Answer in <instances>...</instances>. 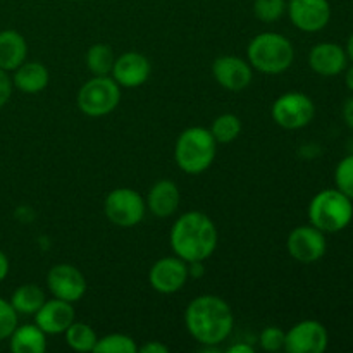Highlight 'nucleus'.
<instances>
[{"instance_id":"f257e3e1","label":"nucleus","mask_w":353,"mask_h":353,"mask_svg":"<svg viewBox=\"0 0 353 353\" xmlns=\"http://www.w3.org/2000/svg\"><path fill=\"white\" fill-rule=\"evenodd\" d=\"M186 330L203 347H216L228 340L233 331L231 307L216 295L196 296L185 312Z\"/></svg>"},{"instance_id":"f03ea898","label":"nucleus","mask_w":353,"mask_h":353,"mask_svg":"<svg viewBox=\"0 0 353 353\" xmlns=\"http://www.w3.org/2000/svg\"><path fill=\"white\" fill-rule=\"evenodd\" d=\"M169 241L172 252L186 264L203 262L216 250L217 228L207 214L192 210L176 219Z\"/></svg>"},{"instance_id":"7ed1b4c3","label":"nucleus","mask_w":353,"mask_h":353,"mask_svg":"<svg viewBox=\"0 0 353 353\" xmlns=\"http://www.w3.org/2000/svg\"><path fill=\"white\" fill-rule=\"evenodd\" d=\"M217 141L210 130L193 126L183 131L176 141L174 157L179 169L188 174H200L207 171L216 159Z\"/></svg>"},{"instance_id":"20e7f679","label":"nucleus","mask_w":353,"mask_h":353,"mask_svg":"<svg viewBox=\"0 0 353 353\" xmlns=\"http://www.w3.org/2000/svg\"><path fill=\"white\" fill-rule=\"evenodd\" d=\"M353 219V200L340 190H323L309 205V221L312 226L326 233H340Z\"/></svg>"},{"instance_id":"39448f33","label":"nucleus","mask_w":353,"mask_h":353,"mask_svg":"<svg viewBox=\"0 0 353 353\" xmlns=\"http://www.w3.org/2000/svg\"><path fill=\"white\" fill-rule=\"evenodd\" d=\"M295 59L292 41L279 33H261L248 45V62L265 74H279L292 65Z\"/></svg>"},{"instance_id":"423d86ee","label":"nucleus","mask_w":353,"mask_h":353,"mask_svg":"<svg viewBox=\"0 0 353 353\" xmlns=\"http://www.w3.org/2000/svg\"><path fill=\"white\" fill-rule=\"evenodd\" d=\"M121 102V88L109 76H95L78 93V107L90 117H102L112 112Z\"/></svg>"},{"instance_id":"0eeeda50","label":"nucleus","mask_w":353,"mask_h":353,"mask_svg":"<svg viewBox=\"0 0 353 353\" xmlns=\"http://www.w3.org/2000/svg\"><path fill=\"white\" fill-rule=\"evenodd\" d=\"M107 219L121 228H133L145 217L147 203L138 192L131 188H116L103 202Z\"/></svg>"},{"instance_id":"6e6552de","label":"nucleus","mask_w":353,"mask_h":353,"mask_svg":"<svg viewBox=\"0 0 353 353\" xmlns=\"http://www.w3.org/2000/svg\"><path fill=\"white\" fill-rule=\"evenodd\" d=\"M316 114V105L305 93L290 92L272 103V119L285 130L305 128Z\"/></svg>"},{"instance_id":"1a4fd4ad","label":"nucleus","mask_w":353,"mask_h":353,"mask_svg":"<svg viewBox=\"0 0 353 353\" xmlns=\"http://www.w3.org/2000/svg\"><path fill=\"white\" fill-rule=\"evenodd\" d=\"M330 343V334L319 321L296 323L286 333L285 350L290 353H323Z\"/></svg>"},{"instance_id":"9d476101","label":"nucleus","mask_w":353,"mask_h":353,"mask_svg":"<svg viewBox=\"0 0 353 353\" xmlns=\"http://www.w3.org/2000/svg\"><path fill=\"white\" fill-rule=\"evenodd\" d=\"M290 255L302 264H312L321 261L326 254V236L321 230L309 224V226H299L290 233L286 241Z\"/></svg>"},{"instance_id":"9b49d317","label":"nucleus","mask_w":353,"mask_h":353,"mask_svg":"<svg viewBox=\"0 0 353 353\" xmlns=\"http://www.w3.org/2000/svg\"><path fill=\"white\" fill-rule=\"evenodd\" d=\"M47 286L55 299L74 303L86 292V279L78 268L71 264H59L48 271Z\"/></svg>"},{"instance_id":"f8f14e48","label":"nucleus","mask_w":353,"mask_h":353,"mask_svg":"<svg viewBox=\"0 0 353 353\" xmlns=\"http://www.w3.org/2000/svg\"><path fill=\"white\" fill-rule=\"evenodd\" d=\"M188 276V265L176 255V257H164L155 262L148 272V281L155 292L171 295L186 285Z\"/></svg>"},{"instance_id":"ddd939ff","label":"nucleus","mask_w":353,"mask_h":353,"mask_svg":"<svg viewBox=\"0 0 353 353\" xmlns=\"http://www.w3.org/2000/svg\"><path fill=\"white\" fill-rule=\"evenodd\" d=\"M288 16L299 30L316 33L330 23L331 6L327 0H290Z\"/></svg>"},{"instance_id":"4468645a","label":"nucleus","mask_w":353,"mask_h":353,"mask_svg":"<svg viewBox=\"0 0 353 353\" xmlns=\"http://www.w3.org/2000/svg\"><path fill=\"white\" fill-rule=\"evenodd\" d=\"M212 74L223 88L241 92L252 83V65L236 55H223L214 61Z\"/></svg>"},{"instance_id":"2eb2a0df","label":"nucleus","mask_w":353,"mask_h":353,"mask_svg":"<svg viewBox=\"0 0 353 353\" xmlns=\"http://www.w3.org/2000/svg\"><path fill=\"white\" fill-rule=\"evenodd\" d=\"M150 62L143 54L126 52L114 61L112 78L124 88H137L141 86L150 76Z\"/></svg>"},{"instance_id":"dca6fc26","label":"nucleus","mask_w":353,"mask_h":353,"mask_svg":"<svg viewBox=\"0 0 353 353\" xmlns=\"http://www.w3.org/2000/svg\"><path fill=\"white\" fill-rule=\"evenodd\" d=\"M74 323L72 303L61 299L45 300L43 305L34 314V324L45 334H61Z\"/></svg>"},{"instance_id":"f3484780","label":"nucleus","mask_w":353,"mask_h":353,"mask_svg":"<svg viewBox=\"0 0 353 353\" xmlns=\"http://www.w3.org/2000/svg\"><path fill=\"white\" fill-rule=\"evenodd\" d=\"M347 50L338 43H330V41L317 43L309 54L310 69L317 74L326 76V78L343 72L347 69Z\"/></svg>"},{"instance_id":"a211bd4d","label":"nucleus","mask_w":353,"mask_h":353,"mask_svg":"<svg viewBox=\"0 0 353 353\" xmlns=\"http://www.w3.org/2000/svg\"><path fill=\"white\" fill-rule=\"evenodd\" d=\"M148 209L155 217H171L179 207V190L171 179H161L148 193Z\"/></svg>"},{"instance_id":"6ab92c4d","label":"nucleus","mask_w":353,"mask_h":353,"mask_svg":"<svg viewBox=\"0 0 353 353\" xmlns=\"http://www.w3.org/2000/svg\"><path fill=\"white\" fill-rule=\"evenodd\" d=\"M28 43L23 34L16 30L0 31V69L16 71L26 62Z\"/></svg>"},{"instance_id":"aec40b11","label":"nucleus","mask_w":353,"mask_h":353,"mask_svg":"<svg viewBox=\"0 0 353 353\" xmlns=\"http://www.w3.org/2000/svg\"><path fill=\"white\" fill-rule=\"evenodd\" d=\"M48 69L41 62H23L19 68L14 71L12 85L19 92L34 95L47 88L48 85Z\"/></svg>"},{"instance_id":"412c9836","label":"nucleus","mask_w":353,"mask_h":353,"mask_svg":"<svg viewBox=\"0 0 353 353\" xmlns=\"http://www.w3.org/2000/svg\"><path fill=\"white\" fill-rule=\"evenodd\" d=\"M9 340L14 353H43L47 350V338L37 324L17 326Z\"/></svg>"},{"instance_id":"4be33fe9","label":"nucleus","mask_w":353,"mask_h":353,"mask_svg":"<svg viewBox=\"0 0 353 353\" xmlns=\"http://www.w3.org/2000/svg\"><path fill=\"white\" fill-rule=\"evenodd\" d=\"M45 293L38 285L28 283V285H21L16 288V292L10 296V303H12L14 310L23 316H34L40 310V307L45 303Z\"/></svg>"},{"instance_id":"5701e85b","label":"nucleus","mask_w":353,"mask_h":353,"mask_svg":"<svg viewBox=\"0 0 353 353\" xmlns=\"http://www.w3.org/2000/svg\"><path fill=\"white\" fill-rule=\"evenodd\" d=\"M114 54L112 48L105 43H97L88 48L86 54V65H88L90 72L95 76H109L112 72L114 65Z\"/></svg>"},{"instance_id":"b1692460","label":"nucleus","mask_w":353,"mask_h":353,"mask_svg":"<svg viewBox=\"0 0 353 353\" xmlns=\"http://www.w3.org/2000/svg\"><path fill=\"white\" fill-rule=\"evenodd\" d=\"M64 333L68 345L76 352H93L99 341L95 331L85 323H72Z\"/></svg>"},{"instance_id":"393cba45","label":"nucleus","mask_w":353,"mask_h":353,"mask_svg":"<svg viewBox=\"0 0 353 353\" xmlns=\"http://www.w3.org/2000/svg\"><path fill=\"white\" fill-rule=\"evenodd\" d=\"M210 133L217 143H231L241 133V121L234 114H223L214 119Z\"/></svg>"},{"instance_id":"a878e982","label":"nucleus","mask_w":353,"mask_h":353,"mask_svg":"<svg viewBox=\"0 0 353 353\" xmlns=\"http://www.w3.org/2000/svg\"><path fill=\"white\" fill-rule=\"evenodd\" d=\"M93 352L97 353H137L138 347L134 343V340L128 334L121 333H112L107 334V336L100 338L97 341Z\"/></svg>"},{"instance_id":"bb28decb","label":"nucleus","mask_w":353,"mask_h":353,"mask_svg":"<svg viewBox=\"0 0 353 353\" xmlns=\"http://www.w3.org/2000/svg\"><path fill=\"white\" fill-rule=\"evenodd\" d=\"M286 10L285 0H255L254 14L262 23H274L281 19Z\"/></svg>"},{"instance_id":"cd10ccee","label":"nucleus","mask_w":353,"mask_h":353,"mask_svg":"<svg viewBox=\"0 0 353 353\" xmlns=\"http://www.w3.org/2000/svg\"><path fill=\"white\" fill-rule=\"evenodd\" d=\"M334 183L341 193L353 200V154L341 159L334 171Z\"/></svg>"},{"instance_id":"c85d7f7f","label":"nucleus","mask_w":353,"mask_h":353,"mask_svg":"<svg viewBox=\"0 0 353 353\" xmlns=\"http://www.w3.org/2000/svg\"><path fill=\"white\" fill-rule=\"evenodd\" d=\"M17 316L19 314L14 310L12 303L0 299V341L9 340L10 334L17 327Z\"/></svg>"},{"instance_id":"c756f323","label":"nucleus","mask_w":353,"mask_h":353,"mask_svg":"<svg viewBox=\"0 0 353 353\" xmlns=\"http://www.w3.org/2000/svg\"><path fill=\"white\" fill-rule=\"evenodd\" d=\"M286 333L281 327L269 326L261 333V347L265 352H279L285 350Z\"/></svg>"},{"instance_id":"7c9ffc66","label":"nucleus","mask_w":353,"mask_h":353,"mask_svg":"<svg viewBox=\"0 0 353 353\" xmlns=\"http://www.w3.org/2000/svg\"><path fill=\"white\" fill-rule=\"evenodd\" d=\"M12 78H9L7 71L0 69V109L9 102L10 95H12Z\"/></svg>"},{"instance_id":"2f4dec72","label":"nucleus","mask_w":353,"mask_h":353,"mask_svg":"<svg viewBox=\"0 0 353 353\" xmlns=\"http://www.w3.org/2000/svg\"><path fill=\"white\" fill-rule=\"evenodd\" d=\"M138 352L141 353H168L169 347H165L164 343H159V341H150V343L143 345L141 348H138Z\"/></svg>"},{"instance_id":"473e14b6","label":"nucleus","mask_w":353,"mask_h":353,"mask_svg":"<svg viewBox=\"0 0 353 353\" xmlns=\"http://www.w3.org/2000/svg\"><path fill=\"white\" fill-rule=\"evenodd\" d=\"M343 119H345V123H347L348 126H350L353 130V97L350 100H347V102H345Z\"/></svg>"},{"instance_id":"72a5a7b5","label":"nucleus","mask_w":353,"mask_h":353,"mask_svg":"<svg viewBox=\"0 0 353 353\" xmlns=\"http://www.w3.org/2000/svg\"><path fill=\"white\" fill-rule=\"evenodd\" d=\"M9 259H7V255L0 250V283H2L3 279L7 278V274H9Z\"/></svg>"},{"instance_id":"f704fd0d","label":"nucleus","mask_w":353,"mask_h":353,"mask_svg":"<svg viewBox=\"0 0 353 353\" xmlns=\"http://www.w3.org/2000/svg\"><path fill=\"white\" fill-rule=\"evenodd\" d=\"M230 353H254V347H250L248 343H236V345H231L228 348Z\"/></svg>"},{"instance_id":"c9c22d12","label":"nucleus","mask_w":353,"mask_h":353,"mask_svg":"<svg viewBox=\"0 0 353 353\" xmlns=\"http://www.w3.org/2000/svg\"><path fill=\"white\" fill-rule=\"evenodd\" d=\"M345 85H347V88L353 92V65L352 68H348L347 74H345Z\"/></svg>"},{"instance_id":"e433bc0d","label":"nucleus","mask_w":353,"mask_h":353,"mask_svg":"<svg viewBox=\"0 0 353 353\" xmlns=\"http://www.w3.org/2000/svg\"><path fill=\"white\" fill-rule=\"evenodd\" d=\"M345 50H347L348 59H350V61L353 62V33L350 34V38H348V41H347V48H345Z\"/></svg>"},{"instance_id":"4c0bfd02","label":"nucleus","mask_w":353,"mask_h":353,"mask_svg":"<svg viewBox=\"0 0 353 353\" xmlns=\"http://www.w3.org/2000/svg\"><path fill=\"white\" fill-rule=\"evenodd\" d=\"M352 154H353V152H352Z\"/></svg>"}]
</instances>
